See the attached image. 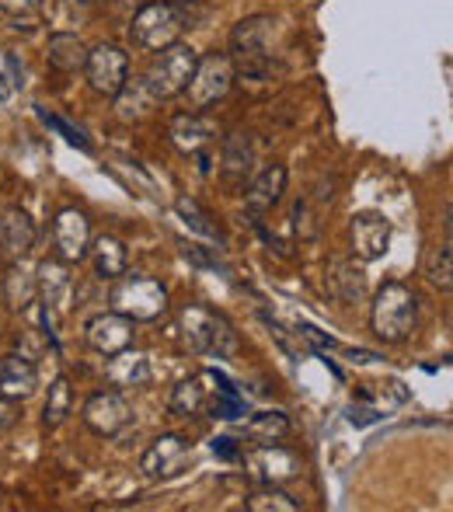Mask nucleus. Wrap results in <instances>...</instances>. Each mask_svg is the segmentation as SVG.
<instances>
[{"instance_id":"1","label":"nucleus","mask_w":453,"mask_h":512,"mask_svg":"<svg viewBox=\"0 0 453 512\" xmlns=\"http://www.w3.org/2000/svg\"><path fill=\"white\" fill-rule=\"evenodd\" d=\"M373 335L384 345H398L405 338H412L415 324H419V297L412 293V286L405 283H384L373 293V310H370Z\"/></svg>"},{"instance_id":"2","label":"nucleus","mask_w":453,"mask_h":512,"mask_svg":"<svg viewBox=\"0 0 453 512\" xmlns=\"http://www.w3.org/2000/svg\"><path fill=\"white\" fill-rule=\"evenodd\" d=\"M178 331H182L185 345H189L192 352H199V356H217V359L237 356V331L230 328V321L199 304L182 307V314H178Z\"/></svg>"},{"instance_id":"3","label":"nucleus","mask_w":453,"mask_h":512,"mask_svg":"<svg viewBox=\"0 0 453 512\" xmlns=\"http://www.w3.org/2000/svg\"><path fill=\"white\" fill-rule=\"evenodd\" d=\"M196 63H199L196 49L185 46V42H171V46H164L161 53L154 56V63L147 67V74H143V88L150 91L154 102L182 95V91L189 88Z\"/></svg>"},{"instance_id":"4","label":"nucleus","mask_w":453,"mask_h":512,"mask_svg":"<svg viewBox=\"0 0 453 512\" xmlns=\"http://www.w3.org/2000/svg\"><path fill=\"white\" fill-rule=\"evenodd\" d=\"M112 293H109V304L115 314L129 317V321H157V317L168 310V290H164L157 279L150 276H126L122 272L119 279H112Z\"/></svg>"},{"instance_id":"5","label":"nucleus","mask_w":453,"mask_h":512,"mask_svg":"<svg viewBox=\"0 0 453 512\" xmlns=\"http://www.w3.org/2000/svg\"><path fill=\"white\" fill-rule=\"evenodd\" d=\"M189 28V21H185L182 7L178 4H168V0H157V4H143L140 11L133 14V21H129V39L136 42L140 49H147V53H161L164 46H171V42H178V35Z\"/></svg>"},{"instance_id":"6","label":"nucleus","mask_w":453,"mask_h":512,"mask_svg":"<svg viewBox=\"0 0 453 512\" xmlns=\"http://www.w3.org/2000/svg\"><path fill=\"white\" fill-rule=\"evenodd\" d=\"M234 60L224 53H210V56H199L196 70H192V81H189V102L196 108L206 105H217L224 102L234 88Z\"/></svg>"},{"instance_id":"7","label":"nucleus","mask_w":453,"mask_h":512,"mask_svg":"<svg viewBox=\"0 0 453 512\" xmlns=\"http://www.w3.org/2000/svg\"><path fill=\"white\" fill-rule=\"evenodd\" d=\"M84 74H88V84L95 95L115 98L129 81V56L119 46H112V42H98L95 49H88Z\"/></svg>"},{"instance_id":"8","label":"nucleus","mask_w":453,"mask_h":512,"mask_svg":"<svg viewBox=\"0 0 453 512\" xmlns=\"http://www.w3.org/2000/svg\"><path fill=\"white\" fill-rule=\"evenodd\" d=\"M227 387V380L220 377V373L213 370H199L192 373V377H185L182 384L171 391V411L182 418H196V415H210L213 401H217V394Z\"/></svg>"},{"instance_id":"9","label":"nucleus","mask_w":453,"mask_h":512,"mask_svg":"<svg viewBox=\"0 0 453 512\" xmlns=\"http://www.w3.org/2000/svg\"><path fill=\"white\" fill-rule=\"evenodd\" d=\"M387 244H391V223L384 213H352L349 220V248L359 262H377L387 255Z\"/></svg>"},{"instance_id":"10","label":"nucleus","mask_w":453,"mask_h":512,"mask_svg":"<svg viewBox=\"0 0 453 512\" xmlns=\"http://www.w3.org/2000/svg\"><path fill=\"white\" fill-rule=\"evenodd\" d=\"M84 425H88L95 436H119L122 429L129 425V418H133V411H129L126 398H122L119 391H95L88 401H84V411H81Z\"/></svg>"},{"instance_id":"11","label":"nucleus","mask_w":453,"mask_h":512,"mask_svg":"<svg viewBox=\"0 0 453 512\" xmlns=\"http://www.w3.org/2000/svg\"><path fill=\"white\" fill-rule=\"evenodd\" d=\"M53 244H56V258L67 265L84 262L91 248V220L81 209H63L53 223Z\"/></svg>"},{"instance_id":"12","label":"nucleus","mask_w":453,"mask_h":512,"mask_svg":"<svg viewBox=\"0 0 453 512\" xmlns=\"http://www.w3.org/2000/svg\"><path fill=\"white\" fill-rule=\"evenodd\" d=\"M189 460V439L178 436V432H164L154 443L143 450L140 471L147 478H171V474L182 471V464Z\"/></svg>"},{"instance_id":"13","label":"nucleus","mask_w":453,"mask_h":512,"mask_svg":"<svg viewBox=\"0 0 453 512\" xmlns=\"http://www.w3.org/2000/svg\"><path fill=\"white\" fill-rule=\"evenodd\" d=\"M35 293H39L42 307L53 314V310L70 307V293H74V276H70V265L60 258H49L35 269Z\"/></svg>"},{"instance_id":"14","label":"nucleus","mask_w":453,"mask_h":512,"mask_svg":"<svg viewBox=\"0 0 453 512\" xmlns=\"http://www.w3.org/2000/svg\"><path fill=\"white\" fill-rule=\"evenodd\" d=\"M84 335H88V345L95 352H102V356H115V352H122V349L133 345V321L109 310V314L91 317Z\"/></svg>"},{"instance_id":"15","label":"nucleus","mask_w":453,"mask_h":512,"mask_svg":"<svg viewBox=\"0 0 453 512\" xmlns=\"http://www.w3.org/2000/svg\"><path fill=\"white\" fill-rule=\"evenodd\" d=\"M213 136H217V122L206 119V115H199V112L175 115L168 126V140L175 143V150H182V154H189V157L203 154V150L213 143Z\"/></svg>"},{"instance_id":"16","label":"nucleus","mask_w":453,"mask_h":512,"mask_svg":"<svg viewBox=\"0 0 453 512\" xmlns=\"http://www.w3.org/2000/svg\"><path fill=\"white\" fill-rule=\"evenodd\" d=\"M35 237H39V230H35V220L25 209H0V248H4L7 258H25L35 248Z\"/></svg>"},{"instance_id":"17","label":"nucleus","mask_w":453,"mask_h":512,"mask_svg":"<svg viewBox=\"0 0 453 512\" xmlns=\"http://www.w3.org/2000/svg\"><path fill=\"white\" fill-rule=\"evenodd\" d=\"M248 464H251V471L265 481V485H283V481H290V478H297V474H300L297 453H290L286 446H279V443L258 446V450L251 453Z\"/></svg>"},{"instance_id":"18","label":"nucleus","mask_w":453,"mask_h":512,"mask_svg":"<svg viewBox=\"0 0 453 512\" xmlns=\"http://www.w3.org/2000/svg\"><path fill=\"white\" fill-rule=\"evenodd\" d=\"M272 32H276V18H269V14H251V18L237 21L234 32H230V60L269 53Z\"/></svg>"},{"instance_id":"19","label":"nucleus","mask_w":453,"mask_h":512,"mask_svg":"<svg viewBox=\"0 0 453 512\" xmlns=\"http://www.w3.org/2000/svg\"><path fill=\"white\" fill-rule=\"evenodd\" d=\"M286 168L283 164H269V168H262L255 178H251V185H248V192H244V206H248V213L251 216H262V213H269L272 206L283 199V192H286Z\"/></svg>"},{"instance_id":"20","label":"nucleus","mask_w":453,"mask_h":512,"mask_svg":"<svg viewBox=\"0 0 453 512\" xmlns=\"http://www.w3.org/2000/svg\"><path fill=\"white\" fill-rule=\"evenodd\" d=\"M325 286L339 304H359L366 297V272L356 258H335L325 272Z\"/></svg>"},{"instance_id":"21","label":"nucleus","mask_w":453,"mask_h":512,"mask_svg":"<svg viewBox=\"0 0 453 512\" xmlns=\"http://www.w3.org/2000/svg\"><path fill=\"white\" fill-rule=\"evenodd\" d=\"M35 387H39V373H35L32 359L11 352L4 359V366H0V394L21 401V398H32Z\"/></svg>"},{"instance_id":"22","label":"nucleus","mask_w":453,"mask_h":512,"mask_svg":"<svg viewBox=\"0 0 453 512\" xmlns=\"http://www.w3.org/2000/svg\"><path fill=\"white\" fill-rule=\"evenodd\" d=\"M105 380L112 387H119V391L143 387L150 380V359L143 352H129V349L115 352V356H109V363H105Z\"/></svg>"},{"instance_id":"23","label":"nucleus","mask_w":453,"mask_h":512,"mask_svg":"<svg viewBox=\"0 0 453 512\" xmlns=\"http://www.w3.org/2000/svg\"><path fill=\"white\" fill-rule=\"evenodd\" d=\"M46 60L49 67L63 70V74H77L88 63V46L81 42V35L74 32H56L46 42Z\"/></svg>"},{"instance_id":"24","label":"nucleus","mask_w":453,"mask_h":512,"mask_svg":"<svg viewBox=\"0 0 453 512\" xmlns=\"http://www.w3.org/2000/svg\"><path fill=\"white\" fill-rule=\"evenodd\" d=\"M88 258H91V265H95V276H102V279H119L122 272H126V244L112 234L95 237L88 248Z\"/></svg>"},{"instance_id":"25","label":"nucleus","mask_w":453,"mask_h":512,"mask_svg":"<svg viewBox=\"0 0 453 512\" xmlns=\"http://www.w3.org/2000/svg\"><path fill=\"white\" fill-rule=\"evenodd\" d=\"M244 436L258 446H269V443H283L290 436V418L283 411H258V415L248 418L244 425Z\"/></svg>"},{"instance_id":"26","label":"nucleus","mask_w":453,"mask_h":512,"mask_svg":"<svg viewBox=\"0 0 453 512\" xmlns=\"http://www.w3.org/2000/svg\"><path fill=\"white\" fill-rule=\"evenodd\" d=\"M32 300H39V293H35V276L14 258L4 276V304L11 310H25Z\"/></svg>"},{"instance_id":"27","label":"nucleus","mask_w":453,"mask_h":512,"mask_svg":"<svg viewBox=\"0 0 453 512\" xmlns=\"http://www.w3.org/2000/svg\"><path fill=\"white\" fill-rule=\"evenodd\" d=\"M422 276H426L429 283L443 293L453 286V244H450V237L440 244H433V248L426 251V258H422Z\"/></svg>"},{"instance_id":"28","label":"nucleus","mask_w":453,"mask_h":512,"mask_svg":"<svg viewBox=\"0 0 453 512\" xmlns=\"http://www.w3.org/2000/svg\"><path fill=\"white\" fill-rule=\"evenodd\" d=\"M251 161H255V154H251L248 133L227 136V143H224V175H227V182H244V178L251 175Z\"/></svg>"},{"instance_id":"29","label":"nucleus","mask_w":453,"mask_h":512,"mask_svg":"<svg viewBox=\"0 0 453 512\" xmlns=\"http://www.w3.org/2000/svg\"><path fill=\"white\" fill-rule=\"evenodd\" d=\"M70 411H74V391H70V380L56 377L53 387H49L46 408H42V425H46V429H60V425L67 422Z\"/></svg>"},{"instance_id":"30","label":"nucleus","mask_w":453,"mask_h":512,"mask_svg":"<svg viewBox=\"0 0 453 512\" xmlns=\"http://www.w3.org/2000/svg\"><path fill=\"white\" fill-rule=\"evenodd\" d=\"M150 105H154V98H150V91L143 88V81H136L133 88H126L115 95V115H119L122 122H133V119H143V115L150 112Z\"/></svg>"},{"instance_id":"31","label":"nucleus","mask_w":453,"mask_h":512,"mask_svg":"<svg viewBox=\"0 0 453 512\" xmlns=\"http://www.w3.org/2000/svg\"><path fill=\"white\" fill-rule=\"evenodd\" d=\"M244 506H248V512H297L300 502L293 495H286L279 485H262L248 495Z\"/></svg>"},{"instance_id":"32","label":"nucleus","mask_w":453,"mask_h":512,"mask_svg":"<svg viewBox=\"0 0 453 512\" xmlns=\"http://www.w3.org/2000/svg\"><path fill=\"white\" fill-rule=\"evenodd\" d=\"M325 203H318L314 196H304L297 206H293V227H297V234L304 237V241H314L321 230V213H325Z\"/></svg>"},{"instance_id":"33","label":"nucleus","mask_w":453,"mask_h":512,"mask_svg":"<svg viewBox=\"0 0 453 512\" xmlns=\"http://www.w3.org/2000/svg\"><path fill=\"white\" fill-rule=\"evenodd\" d=\"M175 206H178V216H182V220L189 223L192 230H199V234H206V237H217V227L210 223V216H206L203 209L192 203V199H185V196H182Z\"/></svg>"},{"instance_id":"34","label":"nucleus","mask_w":453,"mask_h":512,"mask_svg":"<svg viewBox=\"0 0 453 512\" xmlns=\"http://www.w3.org/2000/svg\"><path fill=\"white\" fill-rule=\"evenodd\" d=\"M39 115H42V119H46V122H49V126H53V129H60V133L67 136V140L74 143V147H81V150H91V147H88V140H84V136L77 133V129H70V126H67V122H63V119H56V115H46V112H39Z\"/></svg>"},{"instance_id":"35","label":"nucleus","mask_w":453,"mask_h":512,"mask_svg":"<svg viewBox=\"0 0 453 512\" xmlns=\"http://www.w3.org/2000/svg\"><path fill=\"white\" fill-rule=\"evenodd\" d=\"M42 0H0V11L14 14V18H21V14H32L39 11Z\"/></svg>"},{"instance_id":"36","label":"nucleus","mask_w":453,"mask_h":512,"mask_svg":"<svg viewBox=\"0 0 453 512\" xmlns=\"http://www.w3.org/2000/svg\"><path fill=\"white\" fill-rule=\"evenodd\" d=\"M14 422H18V401L0 394V432H7Z\"/></svg>"},{"instance_id":"37","label":"nucleus","mask_w":453,"mask_h":512,"mask_svg":"<svg viewBox=\"0 0 453 512\" xmlns=\"http://www.w3.org/2000/svg\"><path fill=\"white\" fill-rule=\"evenodd\" d=\"M213 453H220V457L234 460V457H237V446H234V439H227V436L213 439Z\"/></svg>"}]
</instances>
